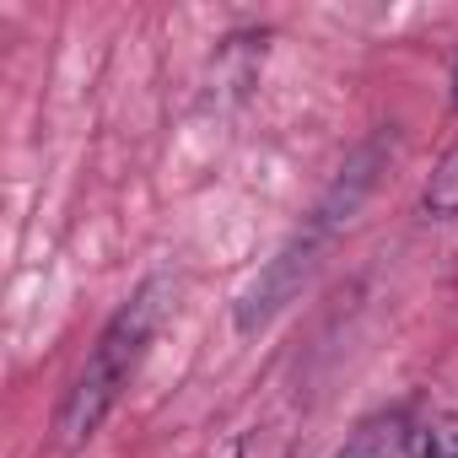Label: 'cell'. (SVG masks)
<instances>
[{
    "mask_svg": "<svg viewBox=\"0 0 458 458\" xmlns=\"http://www.w3.org/2000/svg\"><path fill=\"white\" fill-rule=\"evenodd\" d=\"M420 210L431 216V221H453L458 216V140L442 151V162L431 167V178H426V189H420Z\"/></svg>",
    "mask_w": 458,
    "mask_h": 458,
    "instance_id": "5b68a950",
    "label": "cell"
},
{
    "mask_svg": "<svg viewBox=\"0 0 458 458\" xmlns=\"http://www.w3.org/2000/svg\"><path fill=\"white\" fill-rule=\"evenodd\" d=\"M453 108H458V60H453Z\"/></svg>",
    "mask_w": 458,
    "mask_h": 458,
    "instance_id": "52a82bcc",
    "label": "cell"
},
{
    "mask_svg": "<svg viewBox=\"0 0 458 458\" xmlns=\"http://www.w3.org/2000/svg\"><path fill=\"white\" fill-rule=\"evenodd\" d=\"M410 458H458V410H437L410 431Z\"/></svg>",
    "mask_w": 458,
    "mask_h": 458,
    "instance_id": "8992f818",
    "label": "cell"
},
{
    "mask_svg": "<svg viewBox=\"0 0 458 458\" xmlns=\"http://www.w3.org/2000/svg\"><path fill=\"white\" fill-rule=\"evenodd\" d=\"M259 65H265V33H259V38H254V33H238V38H226V44H221L210 81L226 87L233 98H243V92L259 81Z\"/></svg>",
    "mask_w": 458,
    "mask_h": 458,
    "instance_id": "277c9868",
    "label": "cell"
},
{
    "mask_svg": "<svg viewBox=\"0 0 458 458\" xmlns=\"http://www.w3.org/2000/svg\"><path fill=\"white\" fill-rule=\"evenodd\" d=\"M410 453V426H404V410H388V415H372L351 431V442L340 447V458H404Z\"/></svg>",
    "mask_w": 458,
    "mask_h": 458,
    "instance_id": "3957f363",
    "label": "cell"
},
{
    "mask_svg": "<svg viewBox=\"0 0 458 458\" xmlns=\"http://www.w3.org/2000/svg\"><path fill=\"white\" fill-rule=\"evenodd\" d=\"M167 302H173V281L167 276H146L130 292V302L108 318V329L98 335L87 367L65 388V404H60V420H55V431H60L65 447H81L108 420V410L119 404V394L130 388V377H135V367H140V356H146V345H151Z\"/></svg>",
    "mask_w": 458,
    "mask_h": 458,
    "instance_id": "7a4b0ae2",
    "label": "cell"
},
{
    "mask_svg": "<svg viewBox=\"0 0 458 458\" xmlns=\"http://www.w3.org/2000/svg\"><path fill=\"white\" fill-rule=\"evenodd\" d=\"M388 151H394V130H377L367 146H356V157L335 173V183L318 194V205L308 210V221L297 226V233L281 243V254L243 286V297H238V308H233V324H238V335H259L297 292H302V281L318 270V259H324V249L351 226V216L361 210V199L372 194V183H377V167L388 162Z\"/></svg>",
    "mask_w": 458,
    "mask_h": 458,
    "instance_id": "6da1fadb",
    "label": "cell"
}]
</instances>
